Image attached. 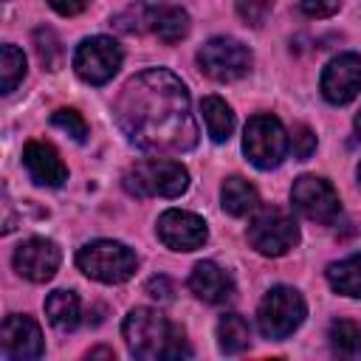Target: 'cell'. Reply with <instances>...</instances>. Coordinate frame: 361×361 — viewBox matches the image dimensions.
<instances>
[{"label":"cell","instance_id":"6da1fadb","mask_svg":"<svg viewBox=\"0 0 361 361\" xmlns=\"http://www.w3.org/2000/svg\"><path fill=\"white\" fill-rule=\"evenodd\" d=\"M113 113L127 141L144 152L180 155L197 144L189 90L166 68H147L127 79Z\"/></svg>","mask_w":361,"mask_h":361},{"label":"cell","instance_id":"7a4b0ae2","mask_svg":"<svg viewBox=\"0 0 361 361\" xmlns=\"http://www.w3.org/2000/svg\"><path fill=\"white\" fill-rule=\"evenodd\" d=\"M121 336H124V344H127L130 355H135L141 361L189 358L192 355L183 330L178 324H172L155 307H133L124 316Z\"/></svg>","mask_w":361,"mask_h":361},{"label":"cell","instance_id":"3957f363","mask_svg":"<svg viewBox=\"0 0 361 361\" xmlns=\"http://www.w3.org/2000/svg\"><path fill=\"white\" fill-rule=\"evenodd\" d=\"M124 189L135 197H180L189 189V172L169 158H147L124 172Z\"/></svg>","mask_w":361,"mask_h":361},{"label":"cell","instance_id":"277c9868","mask_svg":"<svg viewBox=\"0 0 361 361\" xmlns=\"http://www.w3.org/2000/svg\"><path fill=\"white\" fill-rule=\"evenodd\" d=\"M76 265L96 282L121 285L138 271V257L118 240H93L76 251Z\"/></svg>","mask_w":361,"mask_h":361},{"label":"cell","instance_id":"5b68a950","mask_svg":"<svg viewBox=\"0 0 361 361\" xmlns=\"http://www.w3.org/2000/svg\"><path fill=\"white\" fill-rule=\"evenodd\" d=\"M307 316V305L302 299V293L296 288H288V285H276L271 288L259 307H257V324H259V333L271 341H279V338H288Z\"/></svg>","mask_w":361,"mask_h":361},{"label":"cell","instance_id":"8992f818","mask_svg":"<svg viewBox=\"0 0 361 361\" xmlns=\"http://www.w3.org/2000/svg\"><path fill=\"white\" fill-rule=\"evenodd\" d=\"M290 138L282 121L271 113L251 116L243 133V152L257 169H276L288 155Z\"/></svg>","mask_w":361,"mask_h":361},{"label":"cell","instance_id":"52a82bcc","mask_svg":"<svg viewBox=\"0 0 361 361\" xmlns=\"http://www.w3.org/2000/svg\"><path fill=\"white\" fill-rule=\"evenodd\" d=\"M248 243L262 257H282L299 243V226L296 220L276 206H265L257 212V217L248 223Z\"/></svg>","mask_w":361,"mask_h":361},{"label":"cell","instance_id":"ba28073f","mask_svg":"<svg viewBox=\"0 0 361 361\" xmlns=\"http://www.w3.org/2000/svg\"><path fill=\"white\" fill-rule=\"evenodd\" d=\"M197 65L214 82H237L251 71L254 56L248 45L234 37H212L197 51Z\"/></svg>","mask_w":361,"mask_h":361},{"label":"cell","instance_id":"9c48e42d","mask_svg":"<svg viewBox=\"0 0 361 361\" xmlns=\"http://www.w3.org/2000/svg\"><path fill=\"white\" fill-rule=\"evenodd\" d=\"M121 45L113 37H87L73 51V71L87 85H107L121 68Z\"/></svg>","mask_w":361,"mask_h":361},{"label":"cell","instance_id":"30bf717a","mask_svg":"<svg viewBox=\"0 0 361 361\" xmlns=\"http://www.w3.org/2000/svg\"><path fill=\"white\" fill-rule=\"evenodd\" d=\"M290 203L302 217H307L313 223H322V226H330L341 214L338 192L333 189L330 180L316 178V175H302V178L293 180Z\"/></svg>","mask_w":361,"mask_h":361},{"label":"cell","instance_id":"8fae6325","mask_svg":"<svg viewBox=\"0 0 361 361\" xmlns=\"http://www.w3.org/2000/svg\"><path fill=\"white\" fill-rule=\"evenodd\" d=\"M158 240L172 251H197L209 240L206 220L195 212L183 209H166L155 223Z\"/></svg>","mask_w":361,"mask_h":361},{"label":"cell","instance_id":"7c38bea8","mask_svg":"<svg viewBox=\"0 0 361 361\" xmlns=\"http://www.w3.org/2000/svg\"><path fill=\"white\" fill-rule=\"evenodd\" d=\"M322 96L330 104H350L361 93V54H338L322 71Z\"/></svg>","mask_w":361,"mask_h":361},{"label":"cell","instance_id":"4fadbf2b","mask_svg":"<svg viewBox=\"0 0 361 361\" xmlns=\"http://www.w3.org/2000/svg\"><path fill=\"white\" fill-rule=\"evenodd\" d=\"M14 271L28 279V282H48L54 279L59 262H62V254H59V245L54 240H45V237H28L25 243H20L14 248Z\"/></svg>","mask_w":361,"mask_h":361},{"label":"cell","instance_id":"5bb4252c","mask_svg":"<svg viewBox=\"0 0 361 361\" xmlns=\"http://www.w3.org/2000/svg\"><path fill=\"white\" fill-rule=\"evenodd\" d=\"M0 350L8 361H34L45 353V341H42V330L31 316H20L11 313L3 322L0 330Z\"/></svg>","mask_w":361,"mask_h":361},{"label":"cell","instance_id":"9a60e30c","mask_svg":"<svg viewBox=\"0 0 361 361\" xmlns=\"http://www.w3.org/2000/svg\"><path fill=\"white\" fill-rule=\"evenodd\" d=\"M23 166L28 169L31 180L39 186H62L68 180V166L62 164L59 152L45 141H28L23 147Z\"/></svg>","mask_w":361,"mask_h":361},{"label":"cell","instance_id":"2e32d148","mask_svg":"<svg viewBox=\"0 0 361 361\" xmlns=\"http://www.w3.org/2000/svg\"><path fill=\"white\" fill-rule=\"evenodd\" d=\"M189 290L206 305H223L234 296V282L217 262L203 259L189 274Z\"/></svg>","mask_w":361,"mask_h":361},{"label":"cell","instance_id":"e0dca14e","mask_svg":"<svg viewBox=\"0 0 361 361\" xmlns=\"http://www.w3.org/2000/svg\"><path fill=\"white\" fill-rule=\"evenodd\" d=\"M45 316H48V322H51L56 330H62V333L76 330L79 322H82L79 296H76L73 290H54V293H48V299H45Z\"/></svg>","mask_w":361,"mask_h":361},{"label":"cell","instance_id":"ac0fdd59","mask_svg":"<svg viewBox=\"0 0 361 361\" xmlns=\"http://www.w3.org/2000/svg\"><path fill=\"white\" fill-rule=\"evenodd\" d=\"M149 28L155 31V37L161 42L175 45L189 34L192 20H189L186 8H180V6H161V8H152V25Z\"/></svg>","mask_w":361,"mask_h":361},{"label":"cell","instance_id":"d6986e66","mask_svg":"<svg viewBox=\"0 0 361 361\" xmlns=\"http://www.w3.org/2000/svg\"><path fill=\"white\" fill-rule=\"evenodd\" d=\"M220 203H223V209H226L228 214L245 217L248 212H254V209L259 206V195H257V189H254L245 178L231 175V178H226L223 186H220Z\"/></svg>","mask_w":361,"mask_h":361},{"label":"cell","instance_id":"ffe728a7","mask_svg":"<svg viewBox=\"0 0 361 361\" xmlns=\"http://www.w3.org/2000/svg\"><path fill=\"white\" fill-rule=\"evenodd\" d=\"M200 113H203V121H206V133L212 135L214 144H223V141L231 138V133H234V113H231V107L220 96H206L200 102Z\"/></svg>","mask_w":361,"mask_h":361},{"label":"cell","instance_id":"44dd1931","mask_svg":"<svg viewBox=\"0 0 361 361\" xmlns=\"http://www.w3.org/2000/svg\"><path fill=\"white\" fill-rule=\"evenodd\" d=\"M327 282L336 293L361 299V254L327 265Z\"/></svg>","mask_w":361,"mask_h":361},{"label":"cell","instance_id":"7402d4cb","mask_svg":"<svg viewBox=\"0 0 361 361\" xmlns=\"http://www.w3.org/2000/svg\"><path fill=\"white\" fill-rule=\"evenodd\" d=\"M251 344V327L240 313H223L217 322V347L226 355H237Z\"/></svg>","mask_w":361,"mask_h":361},{"label":"cell","instance_id":"603a6c76","mask_svg":"<svg viewBox=\"0 0 361 361\" xmlns=\"http://www.w3.org/2000/svg\"><path fill=\"white\" fill-rule=\"evenodd\" d=\"M330 347L341 358H361V324L338 319L330 324Z\"/></svg>","mask_w":361,"mask_h":361},{"label":"cell","instance_id":"cb8c5ba5","mask_svg":"<svg viewBox=\"0 0 361 361\" xmlns=\"http://www.w3.org/2000/svg\"><path fill=\"white\" fill-rule=\"evenodd\" d=\"M25 79V56L17 45L6 42L0 48V93H11Z\"/></svg>","mask_w":361,"mask_h":361},{"label":"cell","instance_id":"d4e9b609","mask_svg":"<svg viewBox=\"0 0 361 361\" xmlns=\"http://www.w3.org/2000/svg\"><path fill=\"white\" fill-rule=\"evenodd\" d=\"M34 48H37V56H39L42 68H48V71H56L59 68V62H62V45H59V37L51 28H37L34 31Z\"/></svg>","mask_w":361,"mask_h":361},{"label":"cell","instance_id":"484cf974","mask_svg":"<svg viewBox=\"0 0 361 361\" xmlns=\"http://www.w3.org/2000/svg\"><path fill=\"white\" fill-rule=\"evenodd\" d=\"M113 25L118 31H127V34H141L144 28L152 25V8L144 3H133L130 8H124L121 14L113 17Z\"/></svg>","mask_w":361,"mask_h":361},{"label":"cell","instance_id":"4316f807","mask_svg":"<svg viewBox=\"0 0 361 361\" xmlns=\"http://www.w3.org/2000/svg\"><path fill=\"white\" fill-rule=\"evenodd\" d=\"M51 124L59 127L62 133H68L73 141H85V138H87V121H85L82 113L73 110V107H59V110L51 116Z\"/></svg>","mask_w":361,"mask_h":361},{"label":"cell","instance_id":"83f0119b","mask_svg":"<svg viewBox=\"0 0 361 361\" xmlns=\"http://www.w3.org/2000/svg\"><path fill=\"white\" fill-rule=\"evenodd\" d=\"M274 3H276V0H237V14H240V20H243L245 25L259 28V25L265 23V17L271 14Z\"/></svg>","mask_w":361,"mask_h":361},{"label":"cell","instance_id":"f1b7e54d","mask_svg":"<svg viewBox=\"0 0 361 361\" xmlns=\"http://www.w3.org/2000/svg\"><path fill=\"white\" fill-rule=\"evenodd\" d=\"M290 149L299 161H307L313 152H316V133L307 127V124H293V133H290Z\"/></svg>","mask_w":361,"mask_h":361},{"label":"cell","instance_id":"f546056e","mask_svg":"<svg viewBox=\"0 0 361 361\" xmlns=\"http://www.w3.org/2000/svg\"><path fill=\"white\" fill-rule=\"evenodd\" d=\"M341 6V0H302L299 8L307 14V17H330L336 14Z\"/></svg>","mask_w":361,"mask_h":361},{"label":"cell","instance_id":"4dcf8cb0","mask_svg":"<svg viewBox=\"0 0 361 361\" xmlns=\"http://www.w3.org/2000/svg\"><path fill=\"white\" fill-rule=\"evenodd\" d=\"M152 299H161V302H166V299H172V293H175V285L169 282V276H164V274H158V276H152V279H147V288H144Z\"/></svg>","mask_w":361,"mask_h":361},{"label":"cell","instance_id":"1f68e13d","mask_svg":"<svg viewBox=\"0 0 361 361\" xmlns=\"http://www.w3.org/2000/svg\"><path fill=\"white\" fill-rule=\"evenodd\" d=\"M87 3H90V0H48V6H51L56 14H62V17H76V14H82V11L87 8Z\"/></svg>","mask_w":361,"mask_h":361},{"label":"cell","instance_id":"d6a6232c","mask_svg":"<svg viewBox=\"0 0 361 361\" xmlns=\"http://www.w3.org/2000/svg\"><path fill=\"white\" fill-rule=\"evenodd\" d=\"M87 358H116V353L110 347H96V350L87 353Z\"/></svg>","mask_w":361,"mask_h":361},{"label":"cell","instance_id":"836d02e7","mask_svg":"<svg viewBox=\"0 0 361 361\" xmlns=\"http://www.w3.org/2000/svg\"><path fill=\"white\" fill-rule=\"evenodd\" d=\"M355 133H358V138H361V110L355 113Z\"/></svg>","mask_w":361,"mask_h":361},{"label":"cell","instance_id":"e575fe53","mask_svg":"<svg viewBox=\"0 0 361 361\" xmlns=\"http://www.w3.org/2000/svg\"><path fill=\"white\" fill-rule=\"evenodd\" d=\"M355 178H358V186H361V164H358V169H355Z\"/></svg>","mask_w":361,"mask_h":361}]
</instances>
